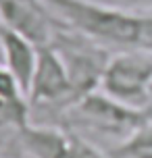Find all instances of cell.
I'll return each mask as SVG.
<instances>
[{
  "mask_svg": "<svg viewBox=\"0 0 152 158\" xmlns=\"http://www.w3.org/2000/svg\"><path fill=\"white\" fill-rule=\"evenodd\" d=\"M100 92L133 108H148L152 102V52L121 48L111 54L100 77Z\"/></svg>",
  "mask_w": 152,
  "mask_h": 158,
  "instance_id": "cell-3",
  "label": "cell"
},
{
  "mask_svg": "<svg viewBox=\"0 0 152 158\" xmlns=\"http://www.w3.org/2000/svg\"><path fill=\"white\" fill-rule=\"evenodd\" d=\"M137 13V38L133 48H142L152 52V6L140 8Z\"/></svg>",
  "mask_w": 152,
  "mask_h": 158,
  "instance_id": "cell-11",
  "label": "cell"
},
{
  "mask_svg": "<svg viewBox=\"0 0 152 158\" xmlns=\"http://www.w3.org/2000/svg\"><path fill=\"white\" fill-rule=\"evenodd\" d=\"M65 158H111V156L104 154L96 143H92L81 133L69 131V143H67Z\"/></svg>",
  "mask_w": 152,
  "mask_h": 158,
  "instance_id": "cell-10",
  "label": "cell"
},
{
  "mask_svg": "<svg viewBox=\"0 0 152 158\" xmlns=\"http://www.w3.org/2000/svg\"><path fill=\"white\" fill-rule=\"evenodd\" d=\"M0 123H8L15 129L29 123V104L19 89L15 77L8 73L4 63L0 64Z\"/></svg>",
  "mask_w": 152,
  "mask_h": 158,
  "instance_id": "cell-8",
  "label": "cell"
},
{
  "mask_svg": "<svg viewBox=\"0 0 152 158\" xmlns=\"http://www.w3.org/2000/svg\"><path fill=\"white\" fill-rule=\"evenodd\" d=\"M17 137L29 158H65L69 143V131L33 123H25L23 127H19Z\"/></svg>",
  "mask_w": 152,
  "mask_h": 158,
  "instance_id": "cell-7",
  "label": "cell"
},
{
  "mask_svg": "<svg viewBox=\"0 0 152 158\" xmlns=\"http://www.w3.org/2000/svg\"><path fill=\"white\" fill-rule=\"evenodd\" d=\"M42 2L63 25L96 40L102 46H136V10L102 4L98 0H42Z\"/></svg>",
  "mask_w": 152,
  "mask_h": 158,
  "instance_id": "cell-1",
  "label": "cell"
},
{
  "mask_svg": "<svg viewBox=\"0 0 152 158\" xmlns=\"http://www.w3.org/2000/svg\"><path fill=\"white\" fill-rule=\"evenodd\" d=\"M108 156L111 158H152V123L148 121L146 125L136 129L129 137L119 142Z\"/></svg>",
  "mask_w": 152,
  "mask_h": 158,
  "instance_id": "cell-9",
  "label": "cell"
},
{
  "mask_svg": "<svg viewBox=\"0 0 152 158\" xmlns=\"http://www.w3.org/2000/svg\"><path fill=\"white\" fill-rule=\"evenodd\" d=\"M0 23L23 33L36 46H50L63 25L42 0H0Z\"/></svg>",
  "mask_w": 152,
  "mask_h": 158,
  "instance_id": "cell-5",
  "label": "cell"
},
{
  "mask_svg": "<svg viewBox=\"0 0 152 158\" xmlns=\"http://www.w3.org/2000/svg\"><path fill=\"white\" fill-rule=\"evenodd\" d=\"M0 48H2V56H4V67L15 77L19 89L27 98L36 60H38V46L32 40L25 38L23 33L0 23Z\"/></svg>",
  "mask_w": 152,
  "mask_h": 158,
  "instance_id": "cell-6",
  "label": "cell"
},
{
  "mask_svg": "<svg viewBox=\"0 0 152 158\" xmlns=\"http://www.w3.org/2000/svg\"><path fill=\"white\" fill-rule=\"evenodd\" d=\"M69 125L79 131L100 133L102 137L117 139V143L150 121L148 108H133L127 104L94 89L65 108Z\"/></svg>",
  "mask_w": 152,
  "mask_h": 158,
  "instance_id": "cell-2",
  "label": "cell"
},
{
  "mask_svg": "<svg viewBox=\"0 0 152 158\" xmlns=\"http://www.w3.org/2000/svg\"><path fill=\"white\" fill-rule=\"evenodd\" d=\"M75 102L67 67L54 46H38V60L27 92L29 106H71Z\"/></svg>",
  "mask_w": 152,
  "mask_h": 158,
  "instance_id": "cell-4",
  "label": "cell"
}]
</instances>
